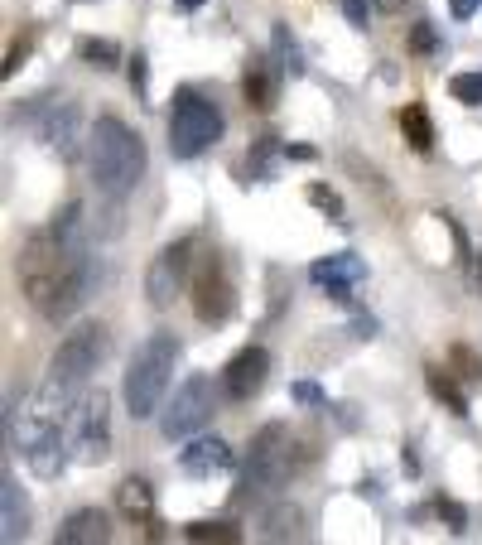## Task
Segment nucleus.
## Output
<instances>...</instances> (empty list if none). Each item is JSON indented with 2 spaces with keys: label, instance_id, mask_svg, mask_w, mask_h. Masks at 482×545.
<instances>
[{
  "label": "nucleus",
  "instance_id": "17",
  "mask_svg": "<svg viewBox=\"0 0 482 545\" xmlns=\"http://www.w3.org/2000/svg\"><path fill=\"white\" fill-rule=\"evenodd\" d=\"M116 507H121L131 521H150L155 517V492H150L145 478H121V488H116Z\"/></svg>",
  "mask_w": 482,
  "mask_h": 545
},
{
  "label": "nucleus",
  "instance_id": "5",
  "mask_svg": "<svg viewBox=\"0 0 482 545\" xmlns=\"http://www.w3.org/2000/svg\"><path fill=\"white\" fill-rule=\"evenodd\" d=\"M222 131H227V121H222L217 102H208V97L193 92V87H179V92H174V107H169V150H174L179 160L203 155L213 140H222Z\"/></svg>",
  "mask_w": 482,
  "mask_h": 545
},
{
  "label": "nucleus",
  "instance_id": "21",
  "mask_svg": "<svg viewBox=\"0 0 482 545\" xmlns=\"http://www.w3.org/2000/svg\"><path fill=\"white\" fill-rule=\"evenodd\" d=\"M49 237H54L58 246H73V251H82V203H68V208H63V213L49 222Z\"/></svg>",
  "mask_w": 482,
  "mask_h": 545
},
{
  "label": "nucleus",
  "instance_id": "16",
  "mask_svg": "<svg viewBox=\"0 0 482 545\" xmlns=\"http://www.w3.org/2000/svg\"><path fill=\"white\" fill-rule=\"evenodd\" d=\"M275 87H280V68H270L266 58H251L246 63V78H241V92L256 111L275 107Z\"/></svg>",
  "mask_w": 482,
  "mask_h": 545
},
{
  "label": "nucleus",
  "instance_id": "6",
  "mask_svg": "<svg viewBox=\"0 0 482 545\" xmlns=\"http://www.w3.org/2000/svg\"><path fill=\"white\" fill-rule=\"evenodd\" d=\"M68 425H73L68 449H73L78 464H102V459L111 454V396L102 391V386L87 391L78 406H73Z\"/></svg>",
  "mask_w": 482,
  "mask_h": 545
},
{
  "label": "nucleus",
  "instance_id": "24",
  "mask_svg": "<svg viewBox=\"0 0 482 545\" xmlns=\"http://www.w3.org/2000/svg\"><path fill=\"white\" fill-rule=\"evenodd\" d=\"M295 526H299V507L280 502V507L266 517V545H280L285 541V531H295Z\"/></svg>",
  "mask_w": 482,
  "mask_h": 545
},
{
  "label": "nucleus",
  "instance_id": "34",
  "mask_svg": "<svg viewBox=\"0 0 482 545\" xmlns=\"http://www.w3.org/2000/svg\"><path fill=\"white\" fill-rule=\"evenodd\" d=\"M25 54H29V39H20V44L5 54V68H0V73H5V78H15V73H20V63H25Z\"/></svg>",
  "mask_w": 482,
  "mask_h": 545
},
{
  "label": "nucleus",
  "instance_id": "22",
  "mask_svg": "<svg viewBox=\"0 0 482 545\" xmlns=\"http://www.w3.org/2000/svg\"><path fill=\"white\" fill-rule=\"evenodd\" d=\"M275 155H285V145L275 136L256 140V145H251V174H256V179H270V174H275Z\"/></svg>",
  "mask_w": 482,
  "mask_h": 545
},
{
  "label": "nucleus",
  "instance_id": "28",
  "mask_svg": "<svg viewBox=\"0 0 482 545\" xmlns=\"http://www.w3.org/2000/svg\"><path fill=\"white\" fill-rule=\"evenodd\" d=\"M309 203H314L319 213H328L333 222H343V198L328 189V184H309Z\"/></svg>",
  "mask_w": 482,
  "mask_h": 545
},
{
  "label": "nucleus",
  "instance_id": "39",
  "mask_svg": "<svg viewBox=\"0 0 482 545\" xmlns=\"http://www.w3.org/2000/svg\"><path fill=\"white\" fill-rule=\"evenodd\" d=\"M352 328H357L362 338H372V333H376V319H367V314H362V319H357V324H352Z\"/></svg>",
  "mask_w": 482,
  "mask_h": 545
},
{
  "label": "nucleus",
  "instance_id": "27",
  "mask_svg": "<svg viewBox=\"0 0 482 545\" xmlns=\"http://www.w3.org/2000/svg\"><path fill=\"white\" fill-rule=\"evenodd\" d=\"M275 54H280V63L290 68V73H304V58H299V44H295V34L285 25H275Z\"/></svg>",
  "mask_w": 482,
  "mask_h": 545
},
{
  "label": "nucleus",
  "instance_id": "19",
  "mask_svg": "<svg viewBox=\"0 0 482 545\" xmlns=\"http://www.w3.org/2000/svg\"><path fill=\"white\" fill-rule=\"evenodd\" d=\"M184 536L193 545H241V531L232 521H188Z\"/></svg>",
  "mask_w": 482,
  "mask_h": 545
},
{
  "label": "nucleus",
  "instance_id": "20",
  "mask_svg": "<svg viewBox=\"0 0 482 545\" xmlns=\"http://www.w3.org/2000/svg\"><path fill=\"white\" fill-rule=\"evenodd\" d=\"M63 454H68V449L58 444V435L44 439V444H34V449H29V468H34V478H58L63 464H68Z\"/></svg>",
  "mask_w": 482,
  "mask_h": 545
},
{
  "label": "nucleus",
  "instance_id": "37",
  "mask_svg": "<svg viewBox=\"0 0 482 545\" xmlns=\"http://www.w3.org/2000/svg\"><path fill=\"white\" fill-rule=\"evenodd\" d=\"M449 10H454V20H473L478 0H449Z\"/></svg>",
  "mask_w": 482,
  "mask_h": 545
},
{
  "label": "nucleus",
  "instance_id": "13",
  "mask_svg": "<svg viewBox=\"0 0 482 545\" xmlns=\"http://www.w3.org/2000/svg\"><path fill=\"white\" fill-rule=\"evenodd\" d=\"M0 536H5V545H20L29 536V502L10 473L0 478Z\"/></svg>",
  "mask_w": 482,
  "mask_h": 545
},
{
  "label": "nucleus",
  "instance_id": "7",
  "mask_svg": "<svg viewBox=\"0 0 482 545\" xmlns=\"http://www.w3.org/2000/svg\"><path fill=\"white\" fill-rule=\"evenodd\" d=\"M213 406H217L213 377H208V372H193V377H184V386L174 391V401H169V406H164V415H160L164 439L198 435V430L213 420Z\"/></svg>",
  "mask_w": 482,
  "mask_h": 545
},
{
  "label": "nucleus",
  "instance_id": "23",
  "mask_svg": "<svg viewBox=\"0 0 482 545\" xmlns=\"http://www.w3.org/2000/svg\"><path fill=\"white\" fill-rule=\"evenodd\" d=\"M425 377H429V391H434V396H439V401H444V406L454 410V415H468V401H463V391H458V386L449 382V377H444V372H439V367H429Z\"/></svg>",
  "mask_w": 482,
  "mask_h": 545
},
{
  "label": "nucleus",
  "instance_id": "12",
  "mask_svg": "<svg viewBox=\"0 0 482 545\" xmlns=\"http://www.w3.org/2000/svg\"><path fill=\"white\" fill-rule=\"evenodd\" d=\"M179 464H184L188 478H213V473H227V468L237 464V454L222 439H193L184 454H179Z\"/></svg>",
  "mask_w": 482,
  "mask_h": 545
},
{
  "label": "nucleus",
  "instance_id": "10",
  "mask_svg": "<svg viewBox=\"0 0 482 545\" xmlns=\"http://www.w3.org/2000/svg\"><path fill=\"white\" fill-rule=\"evenodd\" d=\"M309 275H314L319 290H328L333 304H352V285L367 275V266H362L357 251H333V256H319V261L309 266Z\"/></svg>",
  "mask_w": 482,
  "mask_h": 545
},
{
  "label": "nucleus",
  "instance_id": "15",
  "mask_svg": "<svg viewBox=\"0 0 482 545\" xmlns=\"http://www.w3.org/2000/svg\"><path fill=\"white\" fill-rule=\"evenodd\" d=\"M39 136H44V145L58 150L63 160H73V150H78V107H73V102L54 107L44 121H39Z\"/></svg>",
  "mask_w": 482,
  "mask_h": 545
},
{
  "label": "nucleus",
  "instance_id": "1",
  "mask_svg": "<svg viewBox=\"0 0 482 545\" xmlns=\"http://www.w3.org/2000/svg\"><path fill=\"white\" fill-rule=\"evenodd\" d=\"M107 353V328L102 324H78L63 343H58L54 362H49V372H44V386L34 391L20 410V425H10V439H20V449H34V444H44V439L58 435V425L73 415L78 406L82 386L87 377L97 372V362Z\"/></svg>",
  "mask_w": 482,
  "mask_h": 545
},
{
  "label": "nucleus",
  "instance_id": "36",
  "mask_svg": "<svg viewBox=\"0 0 482 545\" xmlns=\"http://www.w3.org/2000/svg\"><path fill=\"white\" fill-rule=\"evenodd\" d=\"M285 160H319V150L304 145V140H295V145H285Z\"/></svg>",
  "mask_w": 482,
  "mask_h": 545
},
{
  "label": "nucleus",
  "instance_id": "26",
  "mask_svg": "<svg viewBox=\"0 0 482 545\" xmlns=\"http://www.w3.org/2000/svg\"><path fill=\"white\" fill-rule=\"evenodd\" d=\"M449 92H454L463 107H482V68L478 73H458V78L449 82Z\"/></svg>",
  "mask_w": 482,
  "mask_h": 545
},
{
  "label": "nucleus",
  "instance_id": "29",
  "mask_svg": "<svg viewBox=\"0 0 482 545\" xmlns=\"http://www.w3.org/2000/svg\"><path fill=\"white\" fill-rule=\"evenodd\" d=\"M449 362L458 367V377H463V382H478V377H482V362L473 357L468 343H454V348H449Z\"/></svg>",
  "mask_w": 482,
  "mask_h": 545
},
{
  "label": "nucleus",
  "instance_id": "32",
  "mask_svg": "<svg viewBox=\"0 0 482 545\" xmlns=\"http://www.w3.org/2000/svg\"><path fill=\"white\" fill-rule=\"evenodd\" d=\"M410 49H415V54H434V49H439V39H434V25H425V20H420V25L410 29Z\"/></svg>",
  "mask_w": 482,
  "mask_h": 545
},
{
  "label": "nucleus",
  "instance_id": "4",
  "mask_svg": "<svg viewBox=\"0 0 482 545\" xmlns=\"http://www.w3.org/2000/svg\"><path fill=\"white\" fill-rule=\"evenodd\" d=\"M285 473H290V430L280 420H270L251 439V454H246V468H241L237 483V502H266L270 492L285 483Z\"/></svg>",
  "mask_w": 482,
  "mask_h": 545
},
{
  "label": "nucleus",
  "instance_id": "30",
  "mask_svg": "<svg viewBox=\"0 0 482 545\" xmlns=\"http://www.w3.org/2000/svg\"><path fill=\"white\" fill-rule=\"evenodd\" d=\"M372 10H376V0H343V15H348L352 29H367V25H372Z\"/></svg>",
  "mask_w": 482,
  "mask_h": 545
},
{
  "label": "nucleus",
  "instance_id": "2",
  "mask_svg": "<svg viewBox=\"0 0 482 545\" xmlns=\"http://www.w3.org/2000/svg\"><path fill=\"white\" fill-rule=\"evenodd\" d=\"M87 169L92 184L102 193H131L145 174V140L135 136L121 116H97L92 136H87Z\"/></svg>",
  "mask_w": 482,
  "mask_h": 545
},
{
  "label": "nucleus",
  "instance_id": "31",
  "mask_svg": "<svg viewBox=\"0 0 482 545\" xmlns=\"http://www.w3.org/2000/svg\"><path fill=\"white\" fill-rule=\"evenodd\" d=\"M434 512H439V521H449L454 531H463V526H468V512L458 507L454 497H439V502H434Z\"/></svg>",
  "mask_w": 482,
  "mask_h": 545
},
{
  "label": "nucleus",
  "instance_id": "8",
  "mask_svg": "<svg viewBox=\"0 0 482 545\" xmlns=\"http://www.w3.org/2000/svg\"><path fill=\"white\" fill-rule=\"evenodd\" d=\"M193 314H198V324L208 328H222L237 314V290H232V280L222 271V261H208L203 271L193 275Z\"/></svg>",
  "mask_w": 482,
  "mask_h": 545
},
{
  "label": "nucleus",
  "instance_id": "9",
  "mask_svg": "<svg viewBox=\"0 0 482 545\" xmlns=\"http://www.w3.org/2000/svg\"><path fill=\"white\" fill-rule=\"evenodd\" d=\"M188 256H193V242H174L150 261V271H145V295H150L155 309H169V304L179 300V290H184V280H188Z\"/></svg>",
  "mask_w": 482,
  "mask_h": 545
},
{
  "label": "nucleus",
  "instance_id": "18",
  "mask_svg": "<svg viewBox=\"0 0 482 545\" xmlns=\"http://www.w3.org/2000/svg\"><path fill=\"white\" fill-rule=\"evenodd\" d=\"M401 131H405V140H410V150H420V155L434 150V126H429V111L420 107V102H410V107L401 111Z\"/></svg>",
  "mask_w": 482,
  "mask_h": 545
},
{
  "label": "nucleus",
  "instance_id": "14",
  "mask_svg": "<svg viewBox=\"0 0 482 545\" xmlns=\"http://www.w3.org/2000/svg\"><path fill=\"white\" fill-rule=\"evenodd\" d=\"M54 545H111L107 512H97V507H82V512H73V517L58 526Z\"/></svg>",
  "mask_w": 482,
  "mask_h": 545
},
{
  "label": "nucleus",
  "instance_id": "25",
  "mask_svg": "<svg viewBox=\"0 0 482 545\" xmlns=\"http://www.w3.org/2000/svg\"><path fill=\"white\" fill-rule=\"evenodd\" d=\"M78 54L87 58V63H97V68H116V63H121V49H116L111 39H82Z\"/></svg>",
  "mask_w": 482,
  "mask_h": 545
},
{
  "label": "nucleus",
  "instance_id": "41",
  "mask_svg": "<svg viewBox=\"0 0 482 545\" xmlns=\"http://www.w3.org/2000/svg\"><path fill=\"white\" fill-rule=\"evenodd\" d=\"M473 285H478V290H482V256H478V261H473Z\"/></svg>",
  "mask_w": 482,
  "mask_h": 545
},
{
  "label": "nucleus",
  "instance_id": "40",
  "mask_svg": "<svg viewBox=\"0 0 482 545\" xmlns=\"http://www.w3.org/2000/svg\"><path fill=\"white\" fill-rule=\"evenodd\" d=\"M198 5H203V0H174V10H184V15H193Z\"/></svg>",
  "mask_w": 482,
  "mask_h": 545
},
{
  "label": "nucleus",
  "instance_id": "11",
  "mask_svg": "<svg viewBox=\"0 0 482 545\" xmlns=\"http://www.w3.org/2000/svg\"><path fill=\"white\" fill-rule=\"evenodd\" d=\"M266 377H270V353L266 348H241L227 367H222V386H227V396L232 401H251L261 386H266Z\"/></svg>",
  "mask_w": 482,
  "mask_h": 545
},
{
  "label": "nucleus",
  "instance_id": "38",
  "mask_svg": "<svg viewBox=\"0 0 482 545\" xmlns=\"http://www.w3.org/2000/svg\"><path fill=\"white\" fill-rule=\"evenodd\" d=\"M376 10H381V15H401L405 0H376Z\"/></svg>",
  "mask_w": 482,
  "mask_h": 545
},
{
  "label": "nucleus",
  "instance_id": "3",
  "mask_svg": "<svg viewBox=\"0 0 482 545\" xmlns=\"http://www.w3.org/2000/svg\"><path fill=\"white\" fill-rule=\"evenodd\" d=\"M174 362H179V338L174 333H150L135 357L126 362V406H131L135 420H150L160 410L164 391H169V377H174Z\"/></svg>",
  "mask_w": 482,
  "mask_h": 545
},
{
  "label": "nucleus",
  "instance_id": "35",
  "mask_svg": "<svg viewBox=\"0 0 482 545\" xmlns=\"http://www.w3.org/2000/svg\"><path fill=\"white\" fill-rule=\"evenodd\" d=\"M131 92L145 102V54H135L131 58Z\"/></svg>",
  "mask_w": 482,
  "mask_h": 545
},
{
  "label": "nucleus",
  "instance_id": "33",
  "mask_svg": "<svg viewBox=\"0 0 482 545\" xmlns=\"http://www.w3.org/2000/svg\"><path fill=\"white\" fill-rule=\"evenodd\" d=\"M290 396H295L299 406H323V386L319 382H295L290 386Z\"/></svg>",
  "mask_w": 482,
  "mask_h": 545
}]
</instances>
